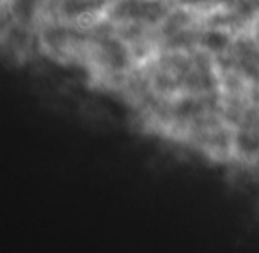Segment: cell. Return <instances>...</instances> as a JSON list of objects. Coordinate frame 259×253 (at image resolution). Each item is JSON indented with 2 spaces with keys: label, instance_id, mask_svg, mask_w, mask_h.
Here are the masks:
<instances>
[{
  "label": "cell",
  "instance_id": "1",
  "mask_svg": "<svg viewBox=\"0 0 259 253\" xmlns=\"http://www.w3.org/2000/svg\"><path fill=\"white\" fill-rule=\"evenodd\" d=\"M204 41L211 50H222V48L227 46V37L220 32H209Z\"/></svg>",
  "mask_w": 259,
  "mask_h": 253
},
{
  "label": "cell",
  "instance_id": "2",
  "mask_svg": "<svg viewBox=\"0 0 259 253\" xmlns=\"http://www.w3.org/2000/svg\"><path fill=\"white\" fill-rule=\"evenodd\" d=\"M183 2H188V4H199V2H206V0H183Z\"/></svg>",
  "mask_w": 259,
  "mask_h": 253
}]
</instances>
